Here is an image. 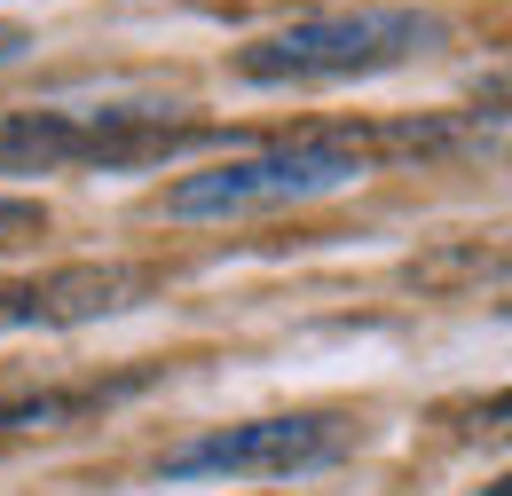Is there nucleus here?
<instances>
[{
	"instance_id": "nucleus-1",
	"label": "nucleus",
	"mask_w": 512,
	"mask_h": 496,
	"mask_svg": "<svg viewBox=\"0 0 512 496\" xmlns=\"http://www.w3.org/2000/svg\"><path fill=\"white\" fill-rule=\"evenodd\" d=\"M442 48V16L426 8H331L237 48V79L253 87H331V79H379L394 63Z\"/></svg>"
},
{
	"instance_id": "nucleus-2",
	"label": "nucleus",
	"mask_w": 512,
	"mask_h": 496,
	"mask_svg": "<svg viewBox=\"0 0 512 496\" xmlns=\"http://www.w3.org/2000/svg\"><path fill=\"white\" fill-rule=\"evenodd\" d=\"M213 142V126H182L142 103L111 111H0V174H64V166H150Z\"/></svg>"
},
{
	"instance_id": "nucleus-3",
	"label": "nucleus",
	"mask_w": 512,
	"mask_h": 496,
	"mask_svg": "<svg viewBox=\"0 0 512 496\" xmlns=\"http://www.w3.org/2000/svg\"><path fill=\"white\" fill-rule=\"evenodd\" d=\"M363 182V150L355 142H284V150H253V158H229V166H205L182 174L166 189V213L174 221H237V213H268V205H308L331 189Z\"/></svg>"
},
{
	"instance_id": "nucleus-4",
	"label": "nucleus",
	"mask_w": 512,
	"mask_h": 496,
	"mask_svg": "<svg viewBox=\"0 0 512 496\" xmlns=\"http://www.w3.org/2000/svg\"><path fill=\"white\" fill-rule=\"evenodd\" d=\"M355 449V426L331 418V410H300V418H245V426H221V434L190 441L166 457V481H300L323 473Z\"/></svg>"
},
{
	"instance_id": "nucleus-5",
	"label": "nucleus",
	"mask_w": 512,
	"mask_h": 496,
	"mask_svg": "<svg viewBox=\"0 0 512 496\" xmlns=\"http://www.w3.org/2000/svg\"><path fill=\"white\" fill-rule=\"evenodd\" d=\"M134 268H48V276H0V331H71L95 315L134 308Z\"/></svg>"
},
{
	"instance_id": "nucleus-6",
	"label": "nucleus",
	"mask_w": 512,
	"mask_h": 496,
	"mask_svg": "<svg viewBox=\"0 0 512 496\" xmlns=\"http://www.w3.org/2000/svg\"><path fill=\"white\" fill-rule=\"evenodd\" d=\"M134 386V378H127ZM127 386H71V394H24V402H0V434H32V426H64L79 410H103L111 394H127Z\"/></svg>"
},
{
	"instance_id": "nucleus-7",
	"label": "nucleus",
	"mask_w": 512,
	"mask_h": 496,
	"mask_svg": "<svg viewBox=\"0 0 512 496\" xmlns=\"http://www.w3.org/2000/svg\"><path fill=\"white\" fill-rule=\"evenodd\" d=\"M40 229H48V205H32V197H0V245L40 237Z\"/></svg>"
},
{
	"instance_id": "nucleus-8",
	"label": "nucleus",
	"mask_w": 512,
	"mask_h": 496,
	"mask_svg": "<svg viewBox=\"0 0 512 496\" xmlns=\"http://www.w3.org/2000/svg\"><path fill=\"white\" fill-rule=\"evenodd\" d=\"M24 48H32V32H24V24H0V71L24 56Z\"/></svg>"
}]
</instances>
